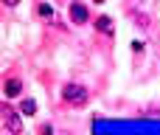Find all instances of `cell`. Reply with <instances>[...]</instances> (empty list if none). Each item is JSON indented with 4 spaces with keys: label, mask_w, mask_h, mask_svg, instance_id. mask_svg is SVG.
I'll return each instance as SVG.
<instances>
[{
    "label": "cell",
    "mask_w": 160,
    "mask_h": 135,
    "mask_svg": "<svg viewBox=\"0 0 160 135\" xmlns=\"http://www.w3.org/2000/svg\"><path fill=\"white\" fill-rule=\"evenodd\" d=\"M62 99L70 101V104H84V101H87V90H84L82 85H73V82H70V85L62 87Z\"/></svg>",
    "instance_id": "1"
},
{
    "label": "cell",
    "mask_w": 160,
    "mask_h": 135,
    "mask_svg": "<svg viewBox=\"0 0 160 135\" xmlns=\"http://www.w3.org/2000/svg\"><path fill=\"white\" fill-rule=\"evenodd\" d=\"M70 20H73L76 25H84V23L90 20V11H87V6H84L82 0H73V3H70Z\"/></svg>",
    "instance_id": "2"
},
{
    "label": "cell",
    "mask_w": 160,
    "mask_h": 135,
    "mask_svg": "<svg viewBox=\"0 0 160 135\" xmlns=\"http://www.w3.org/2000/svg\"><path fill=\"white\" fill-rule=\"evenodd\" d=\"M3 121H6V127H8V132H14V135L22 132V121H20V116H17L11 107H3Z\"/></svg>",
    "instance_id": "3"
},
{
    "label": "cell",
    "mask_w": 160,
    "mask_h": 135,
    "mask_svg": "<svg viewBox=\"0 0 160 135\" xmlns=\"http://www.w3.org/2000/svg\"><path fill=\"white\" fill-rule=\"evenodd\" d=\"M96 28H98L101 34H112V31H115V28H112V17H107V14L96 17Z\"/></svg>",
    "instance_id": "4"
},
{
    "label": "cell",
    "mask_w": 160,
    "mask_h": 135,
    "mask_svg": "<svg viewBox=\"0 0 160 135\" xmlns=\"http://www.w3.org/2000/svg\"><path fill=\"white\" fill-rule=\"evenodd\" d=\"M20 90H22V82L20 79H8L3 93H6V99H14V96H20Z\"/></svg>",
    "instance_id": "5"
},
{
    "label": "cell",
    "mask_w": 160,
    "mask_h": 135,
    "mask_svg": "<svg viewBox=\"0 0 160 135\" xmlns=\"http://www.w3.org/2000/svg\"><path fill=\"white\" fill-rule=\"evenodd\" d=\"M20 113H22V116H34V113H37V101H34V99H25V101L20 104Z\"/></svg>",
    "instance_id": "6"
},
{
    "label": "cell",
    "mask_w": 160,
    "mask_h": 135,
    "mask_svg": "<svg viewBox=\"0 0 160 135\" xmlns=\"http://www.w3.org/2000/svg\"><path fill=\"white\" fill-rule=\"evenodd\" d=\"M37 11H39V14H42V17H51V14H53V11H51V6H48V3H39V8H37Z\"/></svg>",
    "instance_id": "7"
},
{
    "label": "cell",
    "mask_w": 160,
    "mask_h": 135,
    "mask_svg": "<svg viewBox=\"0 0 160 135\" xmlns=\"http://www.w3.org/2000/svg\"><path fill=\"white\" fill-rule=\"evenodd\" d=\"M132 51H135V54H141V51H143V42H141V39H138V42H132Z\"/></svg>",
    "instance_id": "8"
},
{
    "label": "cell",
    "mask_w": 160,
    "mask_h": 135,
    "mask_svg": "<svg viewBox=\"0 0 160 135\" xmlns=\"http://www.w3.org/2000/svg\"><path fill=\"white\" fill-rule=\"evenodd\" d=\"M53 132V127H51V124H42V135H51Z\"/></svg>",
    "instance_id": "9"
},
{
    "label": "cell",
    "mask_w": 160,
    "mask_h": 135,
    "mask_svg": "<svg viewBox=\"0 0 160 135\" xmlns=\"http://www.w3.org/2000/svg\"><path fill=\"white\" fill-rule=\"evenodd\" d=\"M3 3H6V6H17L20 0H3Z\"/></svg>",
    "instance_id": "10"
},
{
    "label": "cell",
    "mask_w": 160,
    "mask_h": 135,
    "mask_svg": "<svg viewBox=\"0 0 160 135\" xmlns=\"http://www.w3.org/2000/svg\"><path fill=\"white\" fill-rule=\"evenodd\" d=\"M93 3H104V0H93Z\"/></svg>",
    "instance_id": "11"
}]
</instances>
